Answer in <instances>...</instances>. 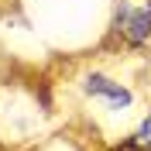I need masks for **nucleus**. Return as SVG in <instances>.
<instances>
[{
  "mask_svg": "<svg viewBox=\"0 0 151 151\" xmlns=\"http://www.w3.org/2000/svg\"><path fill=\"white\" fill-rule=\"evenodd\" d=\"M117 31L131 45L151 38V0H117Z\"/></svg>",
  "mask_w": 151,
  "mask_h": 151,
  "instance_id": "f257e3e1",
  "label": "nucleus"
},
{
  "mask_svg": "<svg viewBox=\"0 0 151 151\" xmlns=\"http://www.w3.org/2000/svg\"><path fill=\"white\" fill-rule=\"evenodd\" d=\"M86 93L96 96V100H103L106 106H113V110H124V106H131V89L120 83H113V79H106V76H89L86 79Z\"/></svg>",
  "mask_w": 151,
  "mask_h": 151,
  "instance_id": "f03ea898",
  "label": "nucleus"
},
{
  "mask_svg": "<svg viewBox=\"0 0 151 151\" xmlns=\"http://www.w3.org/2000/svg\"><path fill=\"white\" fill-rule=\"evenodd\" d=\"M131 144H134V148H137V151H151V113H148V117H144V124H141V127L134 131Z\"/></svg>",
  "mask_w": 151,
  "mask_h": 151,
  "instance_id": "7ed1b4c3",
  "label": "nucleus"
}]
</instances>
